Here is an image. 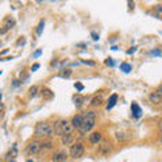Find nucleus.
Returning <instances> with one entry per match:
<instances>
[{
	"label": "nucleus",
	"mask_w": 162,
	"mask_h": 162,
	"mask_svg": "<svg viewBox=\"0 0 162 162\" xmlns=\"http://www.w3.org/2000/svg\"><path fill=\"white\" fill-rule=\"evenodd\" d=\"M94 124H96V113L93 111H89V112L82 115V123H81V127L78 131L81 134H86V132H89L93 128Z\"/></svg>",
	"instance_id": "f257e3e1"
},
{
	"label": "nucleus",
	"mask_w": 162,
	"mask_h": 162,
	"mask_svg": "<svg viewBox=\"0 0 162 162\" xmlns=\"http://www.w3.org/2000/svg\"><path fill=\"white\" fill-rule=\"evenodd\" d=\"M53 134H54V128L49 123L40 122L35 127V136L37 138H49V136H53Z\"/></svg>",
	"instance_id": "f03ea898"
},
{
	"label": "nucleus",
	"mask_w": 162,
	"mask_h": 162,
	"mask_svg": "<svg viewBox=\"0 0 162 162\" xmlns=\"http://www.w3.org/2000/svg\"><path fill=\"white\" fill-rule=\"evenodd\" d=\"M73 128L74 127L72 126V123L68 120H59L56 123V127H54V132L58 135H64V134H72Z\"/></svg>",
	"instance_id": "7ed1b4c3"
},
{
	"label": "nucleus",
	"mask_w": 162,
	"mask_h": 162,
	"mask_svg": "<svg viewBox=\"0 0 162 162\" xmlns=\"http://www.w3.org/2000/svg\"><path fill=\"white\" fill-rule=\"evenodd\" d=\"M84 151H85V147H84L82 143H74V145L70 146V150H69V154L72 158L77 159V158H81L84 155Z\"/></svg>",
	"instance_id": "20e7f679"
},
{
	"label": "nucleus",
	"mask_w": 162,
	"mask_h": 162,
	"mask_svg": "<svg viewBox=\"0 0 162 162\" xmlns=\"http://www.w3.org/2000/svg\"><path fill=\"white\" fill-rule=\"evenodd\" d=\"M99 145V153L103 154V155H107L112 151V143L110 140H100Z\"/></svg>",
	"instance_id": "39448f33"
},
{
	"label": "nucleus",
	"mask_w": 162,
	"mask_h": 162,
	"mask_svg": "<svg viewBox=\"0 0 162 162\" xmlns=\"http://www.w3.org/2000/svg\"><path fill=\"white\" fill-rule=\"evenodd\" d=\"M40 150H42V146H40L39 140H32V142H30L27 148H26V151L28 154H38Z\"/></svg>",
	"instance_id": "423d86ee"
},
{
	"label": "nucleus",
	"mask_w": 162,
	"mask_h": 162,
	"mask_svg": "<svg viewBox=\"0 0 162 162\" xmlns=\"http://www.w3.org/2000/svg\"><path fill=\"white\" fill-rule=\"evenodd\" d=\"M66 159H68V154H66V151H64V150L56 151V153L53 154V157H51V161L53 162H66Z\"/></svg>",
	"instance_id": "0eeeda50"
},
{
	"label": "nucleus",
	"mask_w": 162,
	"mask_h": 162,
	"mask_svg": "<svg viewBox=\"0 0 162 162\" xmlns=\"http://www.w3.org/2000/svg\"><path fill=\"white\" fill-rule=\"evenodd\" d=\"M148 99H150V101L153 103V104H161L162 103V94L155 91V92H153V93H150Z\"/></svg>",
	"instance_id": "6e6552de"
},
{
	"label": "nucleus",
	"mask_w": 162,
	"mask_h": 162,
	"mask_svg": "<svg viewBox=\"0 0 162 162\" xmlns=\"http://www.w3.org/2000/svg\"><path fill=\"white\" fill-rule=\"evenodd\" d=\"M101 138H103L101 132H99V131L92 132V134L89 135V142H91L92 145H97V143H99L100 140H101Z\"/></svg>",
	"instance_id": "1a4fd4ad"
},
{
	"label": "nucleus",
	"mask_w": 162,
	"mask_h": 162,
	"mask_svg": "<svg viewBox=\"0 0 162 162\" xmlns=\"http://www.w3.org/2000/svg\"><path fill=\"white\" fill-rule=\"evenodd\" d=\"M131 111H132V116H134L135 119H139L140 116H142V110H140V107L136 103H132L131 104Z\"/></svg>",
	"instance_id": "9d476101"
},
{
	"label": "nucleus",
	"mask_w": 162,
	"mask_h": 162,
	"mask_svg": "<svg viewBox=\"0 0 162 162\" xmlns=\"http://www.w3.org/2000/svg\"><path fill=\"white\" fill-rule=\"evenodd\" d=\"M73 140H74V138H73L72 134H64V135H61V142H62V145L69 146V145H72V143H73Z\"/></svg>",
	"instance_id": "9b49d317"
},
{
	"label": "nucleus",
	"mask_w": 162,
	"mask_h": 162,
	"mask_svg": "<svg viewBox=\"0 0 162 162\" xmlns=\"http://www.w3.org/2000/svg\"><path fill=\"white\" fill-rule=\"evenodd\" d=\"M81 123H82V115H76L72 120V126L74 127L76 130H80Z\"/></svg>",
	"instance_id": "f8f14e48"
},
{
	"label": "nucleus",
	"mask_w": 162,
	"mask_h": 162,
	"mask_svg": "<svg viewBox=\"0 0 162 162\" xmlns=\"http://www.w3.org/2000/svg\"><path fill=\"white\" fill-rule=\"evenodd\" d=\"M42 97H43V100H51L54 97V92L50 91L49 88H43L42 89Z\"/></svg>",
	"instance_id": "ddd939ff"
},
{
	"label": "nucleus",
	"mask_w": 162,
	"mask_h": 162,
	"mask_svg": "<svg viewBox=\"0 0 162 162\" xmlns=\"http://www.w3.org/2000/svg\"><path fill=\"white\" fill-rule=\"evenodd\" d=\"M116 101H118V94L116 93L111 94L110 99H108V103H107V110H111V108L116 104Z\"/></svg>",
	"instance_id": "4468645a"
},
{
	"label": "nucleus",
	"mask_w": 162,
	"mask_h": 162,
	"mask_svg": "<svg viewBox=\"0 0 162 162\" xmlns=\"http://www.w3.org/2000/svg\"><path fill=\"white\" fill-rule=\"evenodd\" d=\"M73 100H74V105H76V108H81V105H82V101L85 100V97H82L80 93H77V94H74Z\"/></svg>",
	"instance_id": "2eb2a0df"
},
{
	"label": "nucleus",
	"mask_w": 162,
	"mask_h": 162,
	"mask_svg": "<svg viewBox=\"0 0 162 162\" xmlns=\"http://www.w3.org/2000/svg\"><path fill=\"white\" fill-rule=\"evenodd\" d=\"M14 26H15V19H12V18H5V20H4V28L8 31V30L12 28Z\"/></svg>",
	"instance_id": "dca6fc26"
},
{
	"label": "nucleus",
	"mask_w": 162,
	"mask_h": 162,
	"mask_svg": "<svg viewBox=\"0 0 162 162\" xmlns=\"http://www.w3.org/2000/svg\"><path fill=\"white\" fill-rule=\"evenodd\" d=\"M103 101H104V100H103L101 96H96V97H93V99H92L91 104L93 105V107H100V105L103 104Z\"/></svg>",
	"instance_id": "f3484780"
},
{
	"label": "nucleus",
	"mask_w": 162,
	"mask_h": 162,
	"mask_svg": "<svg viewBox=\"0 0 162 162\" xmlns=\"http://www.w3.org/2000/svg\"><path fill=\"white\" fill-rule=\"evenodd\" d=\"M59 77H62V78H69L70 77V76H72V70H70V69H68V68H66V69H61V70H59Z\"/></svg>",
	"instance_id": "a211bd4d"
},
{
	"label": "nucleus",
	"mask_w": 162,
	"mask_h": 162,
	"mask_svg": "<svg viewBox=\"0 0 162 162\" xmlns=\"http://www.w3.org/2000/svg\"><path fill=\"white\" fill-rule=\"evenodd\" d=\"M38 94V86L37 85H32L31 88L28 89V96L30 97H35Z\"/></svg>",
	"instance_id": "6ab92c4d"
},
{
	"label": "nucleus",
	"mask_w": 162,
	"mask_h": 162,
	"mask_svg": "<svg viewBox=\"0 0 162 162\" xmlns=\"http://www.w3.org/2000/svg\"><path fill=\"white\" fill-rule=\"evenodd\" d=\"M131 69H132V68H131V65H130V64L123 62V64L120 65V70H123L124 73H130V72H131Z\"/></svg>",
	"instance_id": "aec40b11"
},
{
	"label": "nucleus",
	"mask_w": 162,
	"mask_h": 162,
	"mask_svg": "<svg viewBox=\"0 0 162 162\" xmlns=\"http://www.w3.org/2000/svg\"><path fill=\"white\" fill-rule=\"evenodd\" d=\"M16 155H18V148H16V146L14 145V146H12V150H10V151H8L7 157H12V158H15Z\"/></svg>",
	"instance_id": "412c9836"
},
{
	"label": "nucleus",
	"mask_w": 162,
	"mask_h": 162,
	"mask_svg": "<svg viewBox=\"0 0 162 162\" xmlns=\"http://www.w3.org/2000/svg\"><path fill=\"white\" fill-rule=\"evenodd\" d=\"M43 27H45V20H43V19H42V20L39 22V24H38V28H37V34H38V35H40V34H42V31H43Z\"/></svg>",
	"instance_id": "4be33fe9"
},
{
	"label": "nucleus",
	"mask_w": 162,
	"mask_h": 162,
	"mask_svg": "<svg viewBox=\"0 0 162 162\" xmlns=\"http://www.w3.org/2000/svg\"><path fill=\"white\" fill-rule=\"evenodd\" d=\"M40 146H42L43 150H50V148L53 147L51 142H40Z\"/></svg>",
	"instance_id": "5701e85b"
},
{
	"label": "nucleus",
	"mask_w": 162,
	"mask_h": 162,
	"mask_svg": "<svg viewBox=\"0 0 162 162\" xmlns=\"http://www.w3.org/2000/svg\"><path fill=\"white\" fill-rule=\"evenodd\" d=\"M74 88L77 89L78 92H81V91L84 89V85H82V84H80V82H76V84H74Z\"/></svg>",
	"instance_id": "b1692460"
},
{
	"label": "nucleus",
	"mask_w": 162,
	"mask_h": 162,
	"mask_svg": "<svg viewBox=\"0 0 162 162\" xmlns=\"http://www.w3.org/2000/svg\"><path fill=\"white\" fill-rule=\"evenodd\" d=\"M105 65H108V66H113L112 58H107V59H105Z\"/></svg>",
	"instance_id": "393cba45"
},
{
	"label": "nucleus",
	"mask_w": 162,
	"mask_h": 162,
	"mask_svg": "<svg viewBox=\"0 0 162 162\" xmlns=\"http://www.w3.org/2000/svg\"><path fill=\"white\" fill-rule=\"evenodd\" d=\"M40 54H42V50H37L34 54H32V58H38V57H39Z\"/></svg>",
	"instance_id": "a878e982"
},
{
	"label": "nucleus",
	"mask_w": 162,
	"mask_h": 162,
	"mask_svg": "<svg viewBox=\"0 0 162 162\" xmlns=\"http://www.w3.org/2000/svg\"><path fill=\"white\" fill-rule=\"evenodd\" d=\"M151 56H161V54H162V51L161 50H154V51H151Z\"/></svg>",
	"instance_id": "bb28decb"
},
{
	"label": "nucleus",
	"mask_w": 162,
	"mask_h": 162,
	"mask_svg": "<svg viewBox=\"0 0 162 162\" xmlns=\"http://www.w3.org/2000/svg\"><path fill=\"white\" fill-rule=\"evenodd\" d=\"M37 69H39V64H34V65L31 66V70H32V72H35Z\"/></svg>",
	"instance_id": "cd10ccee"
},
{
	"label": "nucleus",
	"mask_w": 162,
	"mask_h": 162,
	"mask_svg": "<svg viewBox=\"0 0 162 162\" xmlns=\"http://www.w3.org/2000/svg\"><path fill=\"white\" fill-rule=\"evenodd\" d=\"M82 64H86V65H91V66H93L94 62L93 61H85V59H82Z\"/></svg>",
	"instance_id": "c85d7f7f"
},
{
	"label": "nucleus",
	"mask_w": 162,
	"mask_h": 162,
	"mask_svg": "<svg viewBox=\"0 0 162 162\" xmlns=\"http://www.w3.org/2000/svg\"><path fill=\"white\" fill-rule=\"evenodd\" d=\"M128 8H130V10L134 8V2H132V0H128Z\"/></svg>",
	"instance_id": "c756f323"
},
{
	"label": "nucleus",
	"mask_w": 162,
	"mask_h": 162,
	"mask_svg": "<svg viewBox=\"0 0 162 162\" xmlns=\"http://www.w3.org/2000/svg\"><path fill=\"white\" fill-rule=\"evenodd\" d=\"M92 38H93L94 40H99V35H97V34H94V32H92Z\"/></svg>",
	"instance_id": "7c9ffc66"
},
{
	"label": "nucleus",
	"mask_w": 162,
	"mask_h": 162,
	"mask_svg": "<svg viewBox=\"0 0 162 162\" xmlns=\"http://www.w3.org/2000/svg\"><path fill=\"white\" fill-rule=\"evenodd\" d=\"M134 51H135V47H131L130 50H127V54H132Z\"/></svg>",
	"instance_id": "2f4dec72"
},
{
	"label": "nucleus",
	"mask_w": 162,
	"mask_h": 162,
	"mask_svg": "<svg viewBox=\"0 0 162 162\" xmlns=\"http://www.w3.org/2000/svg\"><path fill=\"white\" fill-rule=\"evenodd\" d=\"M18 45H24V39H20V40H18Z\"/></svg>",
	"instance_id": "473e14b6"
},
{
	"label": "nucleus",
	"mask_w": 162,
	"mask_h": 162,
	"mask_svg": "<svg viewBox=\"0 0 162 162\" xmlns=\"http://www.w3.org/2000/svg\"><path fill=\"white\" fill-rule=\"evenodd\" d=\"M3 110H4V107H3V104L0 103V112H3Z\"/></svg>",
	"instance_id": "72a5a7b5"
},
{
	"label": "nucleus",
	"mask_w": 162,
	"mask_h": 162,
	"mask_svg": "<svg viewBox=\"0 0 162 162\" xmlns=\"http://www.w3.org/2000/svg\"><path fill=\"white\" fill-rule=\"evenodd\" d=\"M157 91H158V92H162V85H159V88L157 89Z\"/></svg>",
	"instance_id": "f704fd0d"
},
{
	"label": "nucleus",
	"mask_w": 162,
	"mask_h": 162,
	"mask_svg": "<svg viewBox=\"0 0 162 162\" xmlns=\"http://www.w3.org/2000/svg\"><path fill=\"white\" fill-rule=\"evenodd\" d=\"M159 130H161V131H162V122H161V123H159Z\"/></svg>",
	"instance_id": "c9c22d12"
},
{
	"label": "nucleus",
	"mask_w": 162,
	"mask_h": 162,
	"mask_svg": "<svg viewBox=\"0 0 162 162\" xmlns=\"http://www.w3.org/2000/svg\"><path fill=\"white\" fill-rule=\"evenodd\" d=\"M26 162H32V161H31V159H28V161H26Z\"/></svg>",
	"instance_id": "e433bc0d"
},
{
	"label": "nucleus",
	"mask_w": 162,
	"mask_h": 162,
	"mask_svg": "<svg viewBox=\"0 0 162 162\" xmlns=\"http://www.w3.org/2000/svg\"><path fill=\"white\" fill-rule=\"evenodd\" d=\"M0 100H2V93H0Z\"/></svg>",
	"instance_id": "4c0bfd02"
}]
</instances>
